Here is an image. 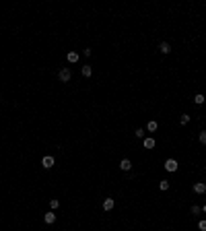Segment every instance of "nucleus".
<instances>
[{
  "label": "nucleus",
  "instance_id": "4468645a",
  "mask_svg": "<svg viewBox=\"0 0 206 231\" xmlns=\"http://www.w3.org/2000/svg\"><path fill=\"white\" fill-rule=\"evenodd\" d=\"M194 103H198V105H202V103H204V95H202V93H198V95H194Z\"/></svg>",
  "mask_w": 206,
  "mask_h": 231
},
{
  "label": "nucleus",
  "instance_id": "f3484780",
  "mask_svg": "<svg viewBox=\"0 0 206 231\" xmlns=\"http://www.w3.org/2000/svg\"><path fill=\"white\" fill-rule=\"evenodd\" d=\"M198 229L200 231H206V219H200V221H198Z\"/></svg>",
  "mask_w": 206,
  "mask_h": 231
},
{
  "label": "nucleus",
  "instance_id": "ddd939ff",
  "mask_svg": "<svg viewBox=\"0 0 206 231\" xmlns=\"http://www.w3.org/2000/svg\"><path fill=\"white\" fill-rule=\"evenodd\" d=\"M58 206H60V200H58V198H52V200H50V209H52V211H56Z\"/></svg>",
  "mask_w": 206,
  "mask_h": 231
},
{
  "label": "nucleus",
  "instance_id": "9b49d317",
  "mask_svg": "<svg viewBox=\"0 0 206 231\" xmlns=\"http://www.w3.org/2000/svg\"><path fill=\"white\" fill-rule=\"evenodd\" d=\"M142 144H144V149H155V138H144L142 140Z\"/></svg>",
  "mask_w": 206,
  "mask_h": 231
},
{
  "label": "nucleus",
  "instance_id": "f257e3e1",
  "mask_svg": "<svg viewBox=\"0 0 206 231\" xmlns=\"http://www.w3.org/2000/svg\"><path fill=\"white\" fill-rule=\"evenodd\" d=\"M58 79H60L62 83H68L70 79H72V70H70V68H62L60 72H58Z\"/></svg>",
  "mask_w": 206,
  "mask_h": 231
},
{
  "label": "nucleus",
  "instance_id": "0eeeda50",
  "mask_svg": "<svg viewBox=\"0 0 206 231\" xmlns=\"http://www.w3.org/2000/svg\"><path fill=\"white\" fill-rule=\"evenodd\" d=\"M120 169L122 171H130L132 169V161L130 159H122V161H120Z\"/></svg>",
  "mask_w": 206,
  "mask_h": 231
},
{
  "label": "nucleus",
  "instance_id": "aec40b11",
  "mask_svg": "<svg viewBox=\"0 0 206 231\" xmlns=\"http://www.w3.org/2000/svg\"><path fill=\"white\" fill-rule=\"evenodd\" d=\"M144 132H146V130L138 128V130H136V138H144Z\"/></svg>",
  "mask_w": 206,
  "mask_h": 231
},
{
  "label": "nucleus",
  "instance_id": "39448f33",
  "mask_svg": "<svg viewBox=\"0 0 206 231\" xmlns=\"http://www.w3.org/2000/svg\"><path fill=\"white\" fill-rule=\"evenodd\" d=\"M159 52H161V54H169V52H171L169 41H161V43H159Z\"/></svg>",
  "mask_w": 206,
  "mask_h": 231
},
{
  "label": "nucleus",
  "instance_id": "6e6552de",
  "mask_svg": "<svg viewBox=\"0 0 206 231\" xmlns=\"http://www.w3.org/2000/svg\"><path fill=\"white\" fill-rule=\"evenodd\" d=\"M78 58H81V56H78V52H68V54H66V60H68L70 64H76V62H78Z\"/></svg>",
  "mask_w": 206,
  "mask_h": 231
},
{
  "label": "nucleus",
  "instance_id": "f03ea898",
  "mask_svg": "<svg viewBox=\"0 0 206 231\" xmlns=\"http://www.w3.org/2000/svg\"><path fill=\"white\" fill-rule=\"evenodd\" d=\"M54 163H56V159L52 155H46L43 159H41V167H46V169H50V167H54Z\"/></svg>",
  "mask_w": 206,
  "mask_h": 231
},
{
  "label": "nucleus",
  "instance_id": "7ed1b4c3",
  "mask_svg": "<svg viewBox=\"0 0 206 231\" xmlns=\"http://www.w3.org/2000/svg\"><path fill=\"white\" fill-rule=\"evenodd\" d=\"M177 161H175V159H167V161H165V169L167 171H177Z\"/></svg>",
  "mask_w": 206,
  "mask_h": 231
},
{
  "label": "nucleus",
  "instance_id": "f8f14e48",
  "mask_svg": "<svg viewBox=\"0 0 206 231\" xmlns=\"http://www.w3.org/2000/svg\"><path fill=\"white\" fill-rule=\"evenodd\" d=\"M157 128H159V124L155 122V120H151V122L146 124V130H149V132H155V130H157Z\"/></svg>",
  "mask_w": 206,
  "mask_h": 231
},
{
  "label": "nucleus",
  "instance_id": "423d86ee",
  "mask_svg": "<svg viewBox=\"0 0 206 231\" xmlns=\"http://www.w3.org/2000/svg\"><path fill=\"white\" fill-rule=\"evenodd\" d=\"M113 206H116V200H113V198H105V200H103V211H111Z\"/></svg>",
  "mask_w": 206,
  "mask_h": 231
},
{
  "label": "nucleus",
  "instance_id": "2eb2a0df",
  "mask_svg": "<svg viewBox=\"0 0 206 231\" xmlns=\"http://www.w3.org/2000/svg\"><path fill=\"white\" fill-rule=\"evenodd\" d=\"M159 188H161V190H169V182H167V180H161V182H159Z\"/></svg>",
  "mask_w": 206,
  "mask_h": 231
},
{
  "label": "nucleus",
  "instance_id": "6ab92c4d",
  "mask_svg": "<svg viewBox=\"0 0 206 231\" xmlns=\"http://www.w3.org/2000/svg\"><path fill=\"white\" fill-rule=\"evenodd\" d=\"M200 213H202V209H200L198 204H194L192 206V215H200Z\"/></svg>",
  "mask_w": 206,
  "mask_h": 231
},
{
  "label": "nucleus",
  "instance_id": "1a4fd4ad",
  "mask_svg": "<svg viewBox=\"0 0 206 231\" xmlns=\"http://www.w3.org/2000/svg\"><path fill=\"white\" fill-rule=\"evenodd\" d=\"M43 221L48 225H52V223H56V215H54V211H50V213H46L43 215Z\"/></svg>",
  "mask_w": 206,
  "mask_h": 231
},
{
  "label": "nucleus",
  "instance_id": "9d476101",
  "mask_svg": "<svg viewBox=\"0 0 206 231\" xmlns=\"http://www.w3.org/2000/svg\"><path fill=\"white\" fill-rule=\"evenodd\" d=\"M81 75H82V76H87V79H89V76L93 75V68H91L89 64H85V66L81 68Z\"/></svg>",
  "mask_w": 206,
  "mask_h": 231
},
{
  "label": "nucleus",
  "instance_id": "412c9836",
  "mask_svg": "<svg viewBox=\"0 0 206 231\" xmlns=\"http://www.w3.org/2000/svg\"><path fill=\"white\" fill-rule=\"evenodd\" d=\"M202 211H204V213H206V204H204V209H202Z\"/></svg>",
  "mask_w": 206,
  "mask_h": 231
},
{
  "label": "nucleus",
  "instance_id": "dca6fc26",
  "mask_svg": "<svg viewBox=\"0 0 206 231\" xmlns=\"http://www.w3.org/2000/svg\"><path fill=\"white\" fill-rule=\"evenodd\" d=\"M198 140H200L202 144H206V130H202V132L198 134Z\"/></svg>",
  "mask_w": 206,
  "mask_h": 231
},
{
  "label": "nucleus",
  "instance_id": "a211bd4d",
  "mask_svg": "<svg viewBox=\"0 0 206 231\" xmlns=\"http://www.w3.org/2000/svg\"><path fill=\"white\" fill-rule=\"evenodd\" d=\"M188 122H190V116H188V114H184L181 118H179V124H184V126H185Z\"/></svg>",
  "mask_w": 206,
  "mask_h": 231
},
{
  "label": "nucleus",
  "instance_id": "20e7f679",
  "mask_svg": "<svg viewBox=\"0 0 206 231\" xmlns=\"http://www.w3.org/2000/svg\"><path fill=\"white\" fill-rule=\"evenodd\" d=\"M194 192H196V194H206V184L204 182H196L194 184Z\"/></svg>",
  "mask_w": 206,
  "mask_h": 231
}]
</instances>
